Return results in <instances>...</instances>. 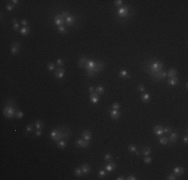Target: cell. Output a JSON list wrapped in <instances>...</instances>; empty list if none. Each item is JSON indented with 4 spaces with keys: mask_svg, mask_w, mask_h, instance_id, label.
Returning a JSON list of instances; mask_svg holds the SVG:
<instances>
[{
    "mask_svg": "<svg viewBox=\"0 0 188 180\" xmlns=\"http://www.w3.org/2000/svg\"><path fill=\"white\" fill-rule=\"evenodd\" d=\"M70 135H71V130L65 126H63L62 128H55V129L52 130L51 133H50L51 139L53 141H56V142L61 140V139L67 140Z\"/></svg>",
    "mask_w": 188,
    "mask_h": 180,
    "instance_id": "cell-1",
    "label": "cell"
},
{
    "mask_svg": "<svg viewBox=\"0 0 188 180\" xmlns=\"http://www.w3.org/2000/svg\"><path fill=\"white\" fill-rule=\"evenodd\" d=\"M143 69L147 72L150 76H154L156 73L162 71L163 69V62L161 61H153V62H150L149 60L146 61L144 64H143Z\"/></svg>",
    "mask_w": 188,
    "mask_h": 180,
    "instance_id": "cell-2",
    "label": "cell"
},
{
    "mask_svg": "<svg viewBox=\"0 0 188 180\" xmlns=\"http://www.w3.org/2000/svg\"><path fill=\"white\" fill-rule=\"evenodd\" d=\"M132 15H133V12H132V10H130L129 5L119 7L117 10V20L119 22H124V21L128 20Z\"/></svg>",
    "mask_w": 188,
    "mask_h": 180,
    "instance_id": "cell-3",
    "label": "cell"
},
{
    "mask_svg": "<svg viewBox=\"0 0 188 180\" xmlns=\"http://www.w3.org/2000/svg\"><path fill=\"white\" fill-rule=\"evenodd\" d=\"M17 112L16 107H11V106H6L4 109H3V114H4L5 117L7 118H12L15 116Z\"/></svg>",
    "mask_w": 188,
    "mask_h": 180,
    "instance_id": "cell-4",
    "label": "cell"
},
{
    "mask_svg": "<svg viewBox=\"0 0 188 180\" xmlns=\"http://www.w3.org/2000/svg\"><path fill=\"white\" fill-rule=\"evenodd\" d=\"M54 24L57 26H65V19L62 17L61 14H58L54 16Z\"/></svg>",
    "mask_w": 188,
    "mask_h": 180,
    "instance_id": "cell-5",
    "label": "cell"
},
{
    "mask_svg": "<svg viewBox=\"0 0 188 180\" xmlns=\"http://www.w3.org/2000/svg\"><path fill=\"white\" fill-rule=\"evenodd\" d=\"M167 77V72L166 71H160V72H158V73H156L154 76H152V79L153 80H158V81H160V80H162V79H164V78H166Z\"/></svg>",
    "mask_w": 188,
    "mask_h": 180,
    "instance_id": "cell-6",
    "label": "cell"
},
{
    "mask_svg": "<svg viewBox=\"0 0 188 180\" xmlns=\"http://www.w3.org/2000/svg\"><path fill=\"white\" fill-rule=\"evenodd\" d=\"M75 144L77 145V147H82V148H88L89 147V141L83 139V138L76 140Z\"/></svg>",
    "mask_w": 188,
    "mask_h": 180,
    "instance_id": "cell-7",
    "label": "cell"
},
{
    "mask_svg": "<svg viewBox=\"0 0 188 180\" xmlns=\"http://www.w3.org/2000/svg\"><path fill=\"white\" fill-rule=\"evenodd\" d=\"M64 74H65V69L63 67H57L55 70H54V76L57 77V78H63L64 77Z\"/></svg>",
    "mask_w": 188,
    "mask_h": 180,
    "instance_id": "cell-8",
    "label": "cell"
},
{
    "mask_svg": "<svg viewBox=\"0 0 188 180\" xmlns=\"http://www.w3.org/2000/svg\"><path fill=\"white\" fill-rule=\"evenodd\" d=\"M177 139H178V133L176 132V131H174V132L170 133V136L168 137V142L170 144H173L177 141Z\"/></svg>",
    "mask_w": 188,
    "mask_h": 180,
    "instance_id": "cell-9",
    "label": "cell"
},
{
    "mask_svg": "<svg viewBox=\"0 0 188 180\" xmlns=\"http://www.w3.org/2000/svg\"><path fill=\"white\" fill-rule=\"evenodd\" d=\"M75 20H76V18L73 15H69L68 17L65 19V23H66V26H73L74 23H75Z\"/></svg>",
    "mask_w": 188,
    "mask_h": 180,
    "instance_id": "cell-10",
    "label": "cell"
},
{
    "mask_svg": "<svg viewBox=\"0 0 188 180\" xmlns=\"http://www.w3.org/2000/svg\"><path fill=\"white\" fill-rule=\"evenodd\" d=\"M104 65H105V64H104L103 62H101V61H96V66H95V68H94V72H95V74L99 73L101 70H103Z\"/></svg>",
    "mask_w": 188,
    "mask_h": 180,
    "instance_id": "cell-11",
    "label": "cell"
},
{
    "mask_svg": "<svg viewBox=\"0 0 188 180\" xmlns=\"http://www.w3.org/2000/svg\"><path fill=\"white\" fill-rule=\"evenodd\" d=\"M153 131H154V133H155L157 136H162V134L164 133L163 127L161 126V125H156V126L153 128Z\"/></svg>",
    "mask_w": 188,
    "mask_h": 180,
    "instance_id": "cell-12",
    "label": "cell"
},
{
    "mask_svg": "<svg viewBox=\"0 0 188 180\" xmlns=\"http://www.w3.org/2000/svg\"><path fill=\"white\" fill-rule=\"evenodd\" d=\"M87 57L86 56H82V57L79 58V60H78V66L80 67V68H84L85 64L87 63Z\"/></svg>",
    "mask_w": 188,
    "mask_h": 180,
    "instance_id": "cell-13",
    "label": "cell"
},
{
    "mask_svg": "<svg viewBox=\"0 0 188 180\" xmlns=\"http://www.w3.org/2000/svg\"><path fill=\"white\" fill-rule=\"evenodd\" d=\"M115 168H116V163L113 162V161H110V162H109L106 166H105V170L111 172V171H113Z\"/></svg>",
    "mask_w": 188,
    "mask_h": 180,
    "instance_id": "cell-14",
    "label": "cell"
},
{
    "mask_svg": "<svg viewBox=\"0 0 188 180\" xmlns=\"http://www.w3.org/2000/svg\"><path fill=\"white\" fill-rule=\"evenodd\" d=\"M109 113H110V116L113 119H118L120 117V115H121V113L119 112V110H115V109H112L109 111Z\"/></svg>",
    "mask_w": 188,
    "mask_h": 180,
    "instance_id": "cell-15",
    "label": "cell"
},
{
    "mask_svg": "<svg viewBox=\"0 0 188 180\" xmlns=\"http://www.w3.org/2000/svg\"><path fill=\"white\" fill-rule=\"evenodd\" d=\"M167 83L168 85L170 86H175L178 84V77L175 76V77H172V78H169V79H167Z\"/></svg>",
    "mask_w": 188,
    "mask_h": 180,
    "instance_id": "cell-16",
    "label": "cell"
},
{
    "mask_svg": "<svg viewBox=\"0 0 188 180\" xmlns=\"http://www.w3.org/2000/svg\"><path fill=\"white\" fill-rule=\"evenodd\" d=\"M173 173L176 175V176H180L184 173V168L183 167H180V166H177V167H174L173 169Z\"/></svg>",
    "mask_w": 188,
    "mask_h": 180,
    "instance_id": "cell-17",
    "label": "cell"
},
{
    "mask_svg": "<svg viewBox=\"0 0 188 180\" xmlns=\"http://www.w3.org/2000/svg\"><path fill=\"white\" fill-rule=\"evenodd\" d=\"M98 100H99V95L97 94L96 92L91 93V94H90V101H91L92 103L96 104L97 102H98Z\"/></svg>",
    "mask_w": 188,
    "mask_h": 180,
    "instance_id": "cell-18",
    "label": "cell"
},
{
    "mask_svg": "<svg viewBox=\"0 0 188 180\" xmlns=\"http://www.w3.org/2000/svg\"><path fill=\"white\" fill-rule=\"evenodd\" d=\"M82 138L87 141H90V139H91V132L89 130H84L82 132Z\"/></svg>",
    "mask_w": 188,
    "mask_h": 180,
    "instance_id": "cell-19",
    "label": "cell"
},
{
    "mask_svg": "<svg viewBox=\"0 0 188 180\" xmlns=\"http://www.w3.org/2000/svg\"><path fill=\"white\" fill-rule=\"evenodd\" d=\"M80 168H81L82 173H83V174H88L89 172H90V166H89V164H87V163L82 164Z\"/></svg>",
    "mask_w": 188,
    "mask_h": 180,
    "instance_id": "cell-20",
    "label": "cell"
},
{
    "mask_svg": "<svg viewBox=\"0 0 188 180\" xmlns=\"http://www.w3.org/2000/svg\"><path fill=\"white\" fill-rule=\"evenodd\" d=\"M175 76H177V70L176 69L171 68L167 71V77L172 78V77H175Z\"/></svg>",
    "mask_w": 188,
    "mask_h": 180,
    "instance_id": "cell-21",
    "label": "cell"
},
{
    "mask_svg": "<svg viewBox=\"0 0 188 180\" xmlns=\"http://www.w3.org/2000/svg\"><path fill=\"white\" fill-rule=\"evenodd\" d=\"M141 100L143 101V102H145V103L149 102V101H150V94H149V93H142Z\"/></svg>",
    "mask_w": 188,
    "mask_h": 180,
    "instance_id": "cell-22",
    "label": "cell"
},
{
    "mask_svg": "<svg viewBox=\"0 0 188 180\" xmlns=\"http://www.w3.org/2000/svg\"><path fill=\"white\" fill-rule=\"evenodd\" d=\"M34 126L36 127V129L41 130L43 128V126H44V123H43L42 120H36L35 123H34Z\"/></svg>",
    "mask_w": 188,
    "mask_h": 180,
    "instance_id": "cell-23",
    "label": "cell"
},
{
    "mask_svg": "<svg viewBox=\"0 0 188 180\" xmlns=\"http://www.w3.org/2000/svg\"><path fill=\"white\" fill-rule=\"evenodd\" d=\"M57 146L60 149H65L66 148V140L61 139V140L57 141Z\"/></svg>",
    "mask_w": 188,
    "mask_h": 180,
    "instance_id": "cell-24",
    "label": "cell"
},
{
    "mask_svg": "<svg viewBox=\"0 0 188 180\" xmlns=\"http://www.w3.org/2000/svg\"><path fill=\"white\" fill-rule=\"evenodd\" d=\"M95 92L98 95H102V94H104L105 89H104L103 86H97V87H95Z\"/></svg>",
    "mask_w": 188,
    "mask_h": 180,
    "instance_id": "cell-25",
    "label": "cell"
},
{
    "mask_svg": "<svg viewBox=\"0 0 188 180\" xmlns=\"http://www.w3.org/2000/svg\"><path fill=\"white\" fill-rule=\"evenodd\" d=\"M119 76L120 77H122V78H125V77H127V78H131V75H129L128 74V72H127L126 70H121V71H119Z\"/></svg>",
    "mask_w": 188,
    "mask_h": 180,
    "instance_id": "cell-26",
    "label": "cell"
},
{
    "mask_svg": "<svg viewBox=\"0 0 188 180\" xmlns=\"http://www.w3.org/2000/svg\"><path fill=\"white\" fill-rule=\"evenodd\" d=\"M29 32H30V28L28 27V26H27V27H22V28L20 29V33H21V34L23 35V36H26Z\"/></svg>",
    "mask_w": 188,
    "mask_h": 180,
    "instance_id": "cell-27",
    "label": "cell"
},
{
    "mask_svg": "<svg viewBox=\"0 0 188 180\" xmlns=\"http://www.w3.org/2000/svg\"><path fill=\"white\" fill-rule=\"evenodd\" d=\"M150 153H151V148L143 147V149H142V154H143L144 156H149Z\"/></svg>",
    "mask_w": 188,
    "mask_h": 180,
    "instance_id": "cell-28",
    "label": "cell"
},
{
    "mask_svg": "<svg viewBox=\"0 0 188 180\" xmlns=\"http://www.w3.org/2000/svg\"><path fill=\"white\" fill-rule=\"evenodd\" d=\"M159 142L162 145H167L169 142H168V137H164V136H160L159 138Z\"/></svg>",
    "mask_w": 188,
    "mask_h": 180,
    "instance_id": "cell-29",
    "label": "cell"
},
{
    "mask_svg": "<svg viewBox=\"0 0 188 180\" xmlns=\"http://www.w3.org/2000/svg\"><path fill=\"white\" fill-rule=\"evenodd\" d=\"M82 170H81V168L80 167H77V168H75V170H74V175L75 176H77V177H80V176H82Z\"/></svg>",
    "mask_w": 188,
    "mask_h": 180,
    "instance_id": "cell-30",
    "label": "cell"
},
{
    "mask_svg": "<svg viewBox=\"0 0 188 180\" xmlns=\"http://www.w3.org/2000/svg\"><path fill=\"white\" fill-rule=\"evenodd\" d=\"M47 68L49 69L50 71H54V70L56 69V65L54 64L53 62H49V63L47 64Z\"/></svg>",
    "mask_w": 188,
    "mask_h": 180,
    "instance_id": "cell-31",
    "label": "cell"
},
{
    "mask_svg": "<svg viewBox=\"0 0 188 180\" xmlns=\"http://www.w3.org/2000/svg\"><path fill=\"white\" fill-rule=\"evenodd\" d=\"M58 31L62 34H66L67 33V29H66V26H58Z\"/></svg>",
    "mask_w": 188,
    "mask_h": 180,
    "instance_id": "cell-32",
    "label": "cell"
},
{
    "mask_svg": "<svg viewBox=\"0 0 188 180\" xmlns=\"http://www.w3.org/2000/svg\"><path fill=\"white\" fill-rule=\"evenodd\" d=\"M104 160L107 161V162L112 161V154H110V153H106V154L104 155Z\"/></svg>",
    "mask_w": 188,
    "mask_h": 180,
    "instance_id": "cell-33",
    "label": "cell"
},
{
    "mask_svg": "<svg viewBox=\"0 0 188 180\" xmlns=\"http://www.w3.org/2000/svg\"><path fill=\"white\" fill-rule=\"evenodd\" d=\"M18 52H19V48L15 47V46H13V45H12V46H11V53L15 55V54H17Z\"/></svg>",
    "mask_w": 188,
    "mask_h": 180,
    "instance_id": "cell-34",
    "label": "cell"
},
{
    "mask_svg": "<svg viewBox=\"0 0 188 180\" xmlns=\"http://www.w3.org/2000/svg\"><path fill=\"white\" fill-rule=\"evenodd\" d=\"M128 150H129V152L134 153L135 151H136V146L133 145V144H130V145L128 146Z\"/></svg>",
    "mask_w": 188,
    "mask_h": 180,
    "instance_id": "cell-35",
    "label": "cell"
},
{
    "mask_svg": "<svg viewBox=\"0 0 188 180\" xmlns=\"http://www.w3.org/2000/svg\"><path fill=\"white\" fill-rule=\"evenodd\" d=\"M56 64H57V66H59V67H62L64 65V60L61 59V58H58L57 61H56Z\"/></svg>",
    "mask_w": 188,
    "mask_h": 180,
    "instance_id": "cell-36",
    "label": "cell"
},
{
    "mask_svg": "<svg viewBox=\"0 0 188 180\" xmlns=\"http://www.w3.org/2000/svg\"><path fill=\"white\" fill-rule=\"evenodd\" d=\"M33 127H34V124H29L26 127V133H29V132H32L33 131Z\"/></svg>",
    "mask_w": 188,
    "mask_h": 180,
    "instance_id": "cell-37",
    "label": "cell"
},
{
    "mask_svg": "<svg viewBox=\"0 0 188 180\" xmlns=\"http://www.w3.org/2000/svg\"><path fill=\"white\" fill-rule=\"evenodd\" d=\"M6 106H11V107H16V104H15V102L13 100H8L6 102Z\"/></svg>",
    "mask_w": 188,
    "mask_h": 180,
    "instance_id": "cell-38",
    "label": "cell"
},
{
    "mask_svg": "<svg viewBox=\"0 0 188 180\" xmlns=\"http://www.w3.org/2000/svg\"><path fill=\"white\" fill-rule=\"evenodd\" d=\"M163 131H164V133H166V134H170L172 132V128L167 126V127H165V128H163Z\"/></svg>",
    "mask_w": 188,
    "mask_h": 180,
    "instance_id": "cell-39",
    "label": "cell"
},
{
    "mask_svg": "<svg viewBox=\"0 0 188 180\" xmlns=\"http://www.w3.org/2000/svg\"><path fill=\"white\" fill-rule=\"evenodd\" d=\"M23 116H24V113L22 111H17L16 114H15V117H17V118H19V119H21Z\"/></svg>",
    "mask_w": 188,
    "mask_h": 180,
    "instance_id": "cell-40",
    "label": "cell"
},
{
    "mask_svg": "<svg viewBox=\"0 0 188 180\" xmlns=\"http://www.w3.org/2000/svg\"><path fill=\"white\" fill-rule=\"evenodd\" d=\"M167 179L168 180H175V179H177V176H176L174 173H171L167 176Z\"/></svg>",
    "mask_w": 188,
    "mask_h": 180,
    "instance_id": "cell-41",
    "label": "cell"
},
{
    "mask_svg": "<svg viewBox=\"0 0 188 180\" xmlns=\"http://www.w3.org/2000/svg\"><path fill=\"white\" fill-rule=\"evenodd\" d=\"M143 161H144V162H145L146 164H150V163L152 162V158H151L150 156H146Z\"/></svg>",
    "mask_w": 188,
    "mask_h": 180,
    "instance_id": "cell-42",
    "label": "cell"
},
{
    "mask_svg": "<svg viewBox=\"0 0 188 180\" xmlns=\"http://www.w3.org/2000/svg\"><path fill=\"white\" fill-rule=\"evenodd\" d=\"M20 24L22 25V27H27V26H28V21L26 20V19H22L20 21Z\"/></svg>",
    "mask_w": 188,
    "mask_h": 180,
    "instance_id": "cell-43",
    "label": "cell"
},
{
    "mask_svg": "<svg viewBox=\"0 0 188 180\" xmlns=\"http://www.w3.org/2000/svg\"><path fill=\"white\" fill-rule=\"evenodd\" d=\"M122 3H123L122 0H115V1H114V5L116 7H119V6L122 5Z\"/></svg>",
    "mask_w": 188,
    "mask_h": 180,
    "instance_id": "cell-44",
    "label": "cell"
},
{
    "mask_svg": "<svg viewBox=\"0 0 188 180\" xmlns=\"http://www.w3.org/2000/svg\"><path fill=\"white\" fill-rule=\"evenodd\" d=\"M112 108H113V109H115V110H119V108H120V104L117 103V102H115V103L112 104Z\"/></svg>",
    "mask_w": 188,
    "mask_h": 180,
    "instance_id": "cell-45",
    "label": "cell"
},
{
    "mask_svg": "<svg viewBox=\"0 0 188 180\" xmlns=\"http://www.w3.org/2000/svg\"><path fill=\"white\" fill-rule=\"evenodd\" d=\"M105 175H106V172H105V170H100L99 171V173H98L99 177H104Z\"/></svg>",
    "mask_w": 188,
    "mask_h": 180,
    "instance_id": "cell-46",
    "label": "cell"
},
{
    "mask_svg": "<svg viewBox=\"0 0 188 180\" xmlns=\"http://www.w3.org/2000/svg\"><path fill=\"white\" fill-rule=\"evenodd\" d=\"M61 15H62V17L64 18V19H66V18L69 16V13H68V11H64V12L61 13Z\"/></svg>",
    "mask_w": 188,
    "mask_h": 180,
    "instance_id": "cell-47",
    "label": "cell"
},
{
    "mask_svg": "<svg viewBox=\"0 0 188 180\" xmlns=\"http://www.w3.org/2000/svg\"><path fill=\"white\" fill-rule=\"evenodd\" d=\"M13 7H14V5H13V4H7V5H6V10L11 11V10L13 9Z\"/></svg>",
    "mask_w": 188,
    "mask_h": 180,
    "instance_id": "cell-48",
    "label": "cell"
},
{
    "mask_svg": "<svg viewBox=\"0 0 188 180\" xmlns=\"http://www.w3.org/2000/svg\"><path fill=\"white\" fill-rule=\"evenodd\" d=\"M138 90H139V91H140V92H144L145 91V87H144V86L143 85H139L138 86Z\"/></svg>",
    "mask_w": 188,
    "mask_h": 180,
    "instance_id": "cell-49",
    "label": "cell"
},
{
    "mask_svg": "<svg viewBox=\"0 0 188 180\" xmlns=\"http://www.w3.org/2000/svg\"><path fill=\"white\" fill-rule=\"evenodd\" d=\"M126 179H127V180H136L137 178H136V176H135V175H129Z\"/></svg>",
    "mask_w": 188,
    "mask_h": 180,
    "instance_id": "cell-50",
    "label": "cell"
},
{
    "mask_svg": "<svg viewBox=\"0 0 188 180\" xmlns=\"http://www.w3.org/2000/svg\"><path fill=\"white\" fill-rule=\"evenodd\" d=\"M13 29L14 30H18V29H19V23H17V22L13 23Z\"/></svg>",
    "mask_w": 188,
    "mask_h": 180,
    "instance_id": "cell-51",
    "label": "cell"
},
{
    "mask_svg": "<svg viewBox=\"0 0 188 180\" xmlns=\"http://www.w3.org/2000/svg\"><path fill=\"white\" fill-rule=\"evenodd\" d=\"M41 134H42V132H41V130H39V129H36L35 130V135L36 136H41Z\"/></svg>",
    "mask_w": 188,
    "mask_h": 180,
    "instance_id": "cell-52",
    "label": "cell"
},
{
    "mask_svg": "<svg viewBox=\"0 0 188 180\" xmlns=\"http://www.w3.org/2000/svg\"><path fill=\"white\" fill-rule=\"evenodd\" d=\"M88 90H89L90 94H91V93H94V92H95V88H94L93 86H90V87L88 88Z\"/></svg>",
    "mask_w": 188,
    "mask_h": 180,
    "instance_id": "cell-53",
    "label": "cell"
},
{
    "mask_svg": "<svg viewBox=\"0 0 188 180\" xmlns=\"http://www.w3.org/2000/svg\"><path fill=\"white\" fill-rule=\"evenodd\" d=\"M12 45H13V46H15V47H18V48H19V46H20L19 42H17V41H14V42L12 43Z\"/></svg>",
    "mask_w": 188,
    "mask_h": 180,
    "instance_id": "cell-54",
    "label": "cell"
},
{
    "mask_svg": "<svg viewBox=\"0 0 188 180\" xmlns=\"http://www.w3.org/2000/svg\"><path fill=\"white\" fill-rule=\"evenodd\" d=\"M183 141H184V143H185V144H187V142H188V136H187V135H184Z\"/></svg>",
    "mask_w": 188,
    "mask_h": 180,
    "instance_id": "cell-55",
    "label": "cell"
},
{
    "mask_svg": "<svg viewBox=\"0 0 188 180\" xmlns=\"http://www.w3.org/2000/svg\"><path fill=\"white\" fill-rule=\"evenodd\" d=\"M11 2H12V4H13V5H17L18 3H19V1H18V0H12Z\"/></svg>",
    "mask_w": 188,
    "mask_h": 180,
    "instance_id": "cell-56",
    "label": "cell"
},
{
    "mask_svg": "<svg viewBox=\"0 0 188 180\" xmlns=\"http://www.w3.org/2000/svg\"><path fill=\"white\" fill-rule=\"evenodd\" d=\"M123 179H126V178L123 177V176H118V177L116 178V180H123Z\"/></svg>",
    "mask_w": 188,
    "mask_h": 180,
    "instance_id": "cell-57",
    "label": "cell"
}]
</instances>
